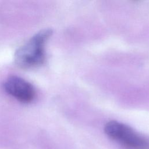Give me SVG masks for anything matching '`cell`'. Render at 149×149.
<instances>
[{
    "mask_svg": "<svg viewBox=\"0 0 149 149\" xmlns=\"http://www.w3.org/2000/svg\"><path fill=\"white\" fill-rule=\"evenodd\" d=\"M52 33V30L46 29L34 34L16 51L15 63L23 68H30L42 65L45 58V45Z\"/></svg>",
    "mask_w": 149,
    "mask_h": 149,
    "instance_id": "6da1fadb",
    "label": "cell"
},
{
    "mask_svg": "<svg viewBox=\"0 0 149 149\" xmlns=\"http://www.w3.org/2000/svg\"><path fill=\"white\" fill-rule=\"evenodd\" d=\"M105 133L111 139L129 149H148L149 141L129 126L115 120L107 123Z\"/></svg>",
    "mask_w": 149,
    "mask_h": 149,
    "instance_id": "7a4b0ae2",
    "label": "cell"
},
{
    "mask_svg": "<svg viewBox=\"0 0 149 149\" xmlns=\"http://www.w3.org/2000/svg\"><path fill=\"white\" fill-rule=\"evenodd\" d=\"M3 87L9 94L23 103L31 102L36 96L35 89L31 83L17 76H9Z\"/></svg>",
    "mask_w": 149,
    "mask_h": 149,
    "instance_id": "3957f363",
    "label": "cell"
}]
</instances>
